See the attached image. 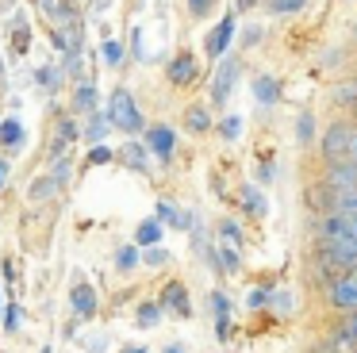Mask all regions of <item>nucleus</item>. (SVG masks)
Listing matches in <instances>:
<instances>
[{"label":"nucleus","mask_w":357,"mask_h":353,"mask_svg":"<svg viewBox=\"0 0 357 353\" xmlns=\"http://www.w3.org/2000/svg\"><path fill=\"white\" fill-rule=\"evenodd\" d=\"M323 250H326V261H334V265H357V238L349 234L346 215L331 211L323 219Z\"/></svg>","instance_id":"1"},{"label":"nucleus","mask_w":357,"mask_h":353,"mask_svg":"<svg viewBox=\"0 0 357 353\" xmlns=\"http://www.w3.org/2000/svg\"><path fill=\"white\" fill-rule=\"evenodd\" d=\"M108 123L116 130H123V135H139L142 130V112H139V104H135V96L127 89H112V96H108Z\"/></svg>","instance_id":"2"},{"label":"nucleus","mask_w":357,"mask_h":353,"mask_svg":"<svg viewBox=\"0 0 357 353\" xmlns=\"http://www.w3.org/2000/svg\"><path fill=\"white\" fill-rule=\"evenodd\" d=\"M349 135H354V127L349 123H331L323 135V158L331 161H349Z\"/></svg>","instance_id":"3"},{"label":"nucleus","mask_w":357,"mask_h":353,"mask_svg":"<svg viewBox=\"0 0 357 353\" xmlns=\"http://www.w3.org/2000/svg\"><path fill=\"white\" fill-rule=\"evenodd\" d=\"M323 184L334 192V196H346V192H357V161H334L326 169Z\"/></svg>","instance_id":"4"},{"label":"nucleus","mask_w":357,"mask_h":353,"mask_svg":"<svg viewBox=\"0 0 357 353\" xmlns=\"http://www.w3.org/2000/svg\"><path fill=\"white\" fill-rule=\"evenodd\" d=\"M331 299L338 311H349L354 315L357 311V269H349L346 276H338V280H331Z\"/></svg>","instance_id":"5"},{"label":"nucleus","mask_w":357,"mask_h":353,"mask_svg":"<svg viewBox=\"0 0 357 353\" xmlns=\"http://www.w3.org/2000/svg\"><path fill=\"white\" fill-rule=\"evenodd\" d=\"M158 303H162V311H173L177 319H188V315H192V299H188V288H185L181 280H169V284H165Z\"/></svg>","instance_id":"6"},{"label":"nucleus","mask_w":357,"mask_h":353,"mask_svg":"<svg viewBox=\"0 0 357 353\" xmlns=\"http://www.w3.org/2000/svg\"><path fill=\"white\" fill-rule=\"evenodd\" d=\"M231 38H234V15H223V20L211 27L208 43H204V50H208V58H223L227 50H231Z\"/></svg>","instance_id":"7"},{"label":"nucleus","mask_w":357,"mask_h":353,"mask_svg":"<svg viewBox=\"0 0 357 353\" xmlns=\"http://www.w3.org/2000/svg\"><path fill=\"white\" fill-rule=\"evenodd\" d=\"M70 307H73V315H81V319H93V315H96V288H93V284H89V280H73Z\"/></svg>","instance_id":"8"},{"label":"nucleus","mask_w":357,"mask_h":353,"mask_svg":"<svg viewBox=\"0 0 357 353\" xmlns=\"http://www.w3.org/2000/svg\"><path fill=\"white\" fill-rule=\"evenodd\" d=\"M234 81H238V61H223V66L215 69V84H211V100H215V104H227V96H231Z\"/></svg>","instance_id":"9"},{"label":"nucleus","mask_w":357,"mask_h":353,"mask_svg":"<svg viewBox=\"0 0 357 353\" xmlns=\"http://www.w3.org/2000/svg\"><path fill=\"white\" fill-rule=\"evenodd\" d=\"M146 146H150V150H154L162 161H169L173 150H177V135H173L169 127H162V123H158V127L146 130Z\"/></svg>","instance_id":"10"},{"label":"nucleus","mask_w":357,"mask_h":353,"mask_svg":"<svg viewBox=\"0 0 357 353\" xmlns=\"http://www.w3.org/2000/svg\"><path fill=\"white\" fill-rule=\"evenodd\" d=\"M211 307H215V334L219 342H227L231 338V299L223 292H211Z\"/></svg>","instance_id":"11"},{"label":"nucleus","mask_w":357,"mask_h":353,"mask_svg":"<svg viewBox=\"0 0 357 353\" xmlns=\"http://www.w3.org/2000/svg\"><path fill=\"white\" fill-rule=\"evenodd\" d=\"M169 81L173 84H192L196 81V58L192 54H177L169 61Z\"/></svg>","instance_id":"12"},{"label":"nucleus","mask_w":357,"mask_h":353,"mask_svg":"<svg viewBox=\"0 0 357 353\" xmlns=\"http://www.w3.org/2000/svg\"><path fill=\"white\" fill-rule=\"evenodd\" d=\"M162 227H165L162 219L139 223V230H135V246H139V250H150V246H158V242H162Z\"/></svg>","instance_id":"13"},{"label":"nucleus","mask_w":357,"mask_h":353,"mask_svg":"<svg viewBox=\"0 0 357 353\" xmlns=\"http://www.w3.org/2000/svg\"><path fill=\"white\" fill-rule=\"evenodd\" d=\"M24 127H20V119H4L0 123V146L4 150H24Z\"/></svg>","instance_id":"14"},{"label":"nucleus","mask_w":357,"mask_h":353,"mask_svg":"<svg viewBox=\"0 0 357 353\" xmlns=\"http://www.w3.org/2000/svg\"><path fill=\"white\" fill-rule=\"evenodd\" d=\"M58 192V181L50 173H43V176H35L31 181V188H27V200H31V204H43V200H50Z\"/></svg>","instance_id":"15"},{"label":"nucleus","mask_w":357,"mask_h":353,"mask_svg":"<svg viewBox=\"0 0 357 353\" xmlns=\"http://www.w3.org/2000/svg\"><path fill=\"white\" fill-rule=\"evenodd\" d=\"M73 107H77L81 115H96V89H93V81H85V84H77V92H73Z\"/></svg>","instance_id":"16"},{"label":"nucleus","mask_w":357,"mask_h":353,"mask_svg":"<svg viewBox=\"0 0 357 353\" xmlns=\"http://www.w3.org/2000/svg\"><path fill=\"white\" fill-rule=\"evenodd\" d=\"M254 96L261 100V104H277V100H280V84H277V77H269V73L257 77V81H254Z\"/></svg>","instance_id":"17"},{"label":"nucleus","mask_w":357,"mask_h":353,"mask_svg":"<svg viewBox=\"0 0 357 353\" xmlns=\"http://www.w3.org/2000/svg\"><path fill=\"white\" fill-rule=\"evenodd\" d=\"M242 204H246L250 215H265V211H269V200H265V192L254 188V184H246V188H242Z\"/></svg>","instance_id":"18"},{"label":"nucleus","mask_w":357,"mask_h":353,"mask_svg":"<svg viewBox=\"0 0 357 353\" xmlns=\"http://www.w3.org/2000/svg\"><path fill=\"white\" fill-rule=\"evenodd\" d=\"M185 123H188V130H192V135H204V130L211 127V112L204 104H192V107H188V115H185Z\"/></svg>","instance_id":"19"},{"label":"nucleus","mask_w":357,"mask_h":353,"mask_svg":"<svg viewBox=\"0 0 357 353\" xmlns=\"http://www.w3.org/2000/svg\"><path fill=\"white\" fill-rule=\"evenodd\" d=\"M73 138H77V127H73V123L66 119L62 127H58V138H54V146H50V158H54V161L62 158V153H66V146H70Z\"/></svg>","instance_id":"20"},{"label":"nucleus","mask_w":357,"mask_h":353,"mask_svg":"<svg viewBox=\"0 0 357 353\" xmlns=\"http://www.w3.org/2000/svg\"><path fill=\"white\" fill-rule=\"evenodd\" d=\"M119 158H123L127 165L135 169V173H146V150H142L139 142H127V146H123V153H119Z\"/></svg>","instance_id":"21"},{"label":"nucleus","mask_w":357,"mask_h":353,"mask_svg":"<svg viewBox=\"0 0 357 353\" xmlns=\"http://www.w3.org/2000/svg\"><path fill=\"white\" fill-rule=\"evenodd\" d=\"M158 219L169 223V227H185V215H181V207L173 200H158Z\"/></svg>","instance_id":"22"},{"label":"nucleus","mask_w":357,"mask_h":353,"mask_svg":"<svg viewBox=\"0 0 357 353\" xmlns=\"http://www.w3.org/2000/svg\"><path fill=\"white\" fill-rule=\"evenodd\" d=\"M135 265H142V250H139V246H123L119 257H116V269H119V273H131Z\"/></svg>","instance_id":"23"},{"label":"nucleus","mask_w":357,"mask_h":353,"mask_svg":"<svg viewBox=\"0 0 357 353\" xmlns=\"http://www.w3.org/2000/svg\"><path fill=\"white\" fill-rule=\"evenodd\" d=\"M162 303H142L139 307V326H146V330H154L158 322H162Z\"/></svg>","instance_id":"24"},{"label":"nucleus","mask_w":357,"mask_h":353,"mask_svg":"<svg viewBox=\"0 0 357 353\" xmlns=\"http://www.w3.org/2000/svg\"><path fill=\"white\" fill-rule=\"evenodd\" d=\"M16 31H12V50L16 54H27V43H31V31H27V23H24V15H16Z\"/></svg>","instance_id":"25"},{"label":"nucleus","mask_w":357,"mask_h":353,"mask_svg":"<svg viewBox=\"0 0 357 353\" xmlns=\"http://www.w3.org/2000/svg\"><path fill=\"white\" fill-rule=\"evenodd\" d=\"M100 58L108 61V66H119V61H123V43H116V38H104Z\"/></svg>","instance_id":"26"},{"label":"nucleus","mask_w":357,"mask_h":353,"mask_svg":"<svg viewBox=\"0 0 357 353\" xmlns=\"http://www.w3.org/2000/svg\"><path fill=\"white\" fill-rule=\"evenodd\" d=\"M0 322H4V334H16L20 322H24V311H20V303H8V307H4V319H0Z\"/></svg>","instance_id":"27"},{"label":"nucleus","mask_w":357,"mask_h":353,"mask_svg":"<svg viewBox=\"0 0 357 353\" xmlns=\"http://www.w3.org/2000/svg\"><path fill=\"white\" fill-rule=\"evenodd\" d=\"M296 138H300V142H311V138H315V119H311V112H300V119H296Z\"/></svg>","instance_id":"28"},{"label":"nucleus","mask_w":357,"mask_h":353,"mask_svg":"<svg viewBox=\"0 0 357 353\" xmlns=\"http://www.w3.org/2000/svg\"><path fill=\"white\" fill-rule=\"evenodd\" d=\"M334 215H357V192L334 196Z\"/></svg>","instance_id":"29"},{"label":"nucleus","mask_w":357,"mask_h":353,"mask_svg":"<svg viewBox=\"0 0 357 353\" xmlns=\"http://www.w3.org/2000/svg\"><path fill=\"white\" fill-rule=\"evenodd\" d=\"M219 265H223V273H238V265H242L238 250H231V246H223V250H219Z\"/></svg>","instance_id":"30"},{"label":"nucleus","mask_w":357,"mask_h":353,"mask_svg":"<svg viewBox=\"0 0 357 353\" xmlns=\"http://www.w3.org/2000/svg\"><path fill=\"white\" fill-rule=\"evenodd\" d=\"M219 135H223L227 142H234V138L242 135V119H238V115H227V119L219 123Z\"/></svg>","instance_id":"31"},{"label":"nucleus","mask_w":357,"mask_h":353,"mask_svg":"<svg viewBox=\"0 0 357 353\" xmlns=\"http://www.w3.org/2000/svg\"><path fill=\"white\" fill-rule=\"evenodd\" d=\"M165 261H169V253H165L162 246H150V250H142V265L158 269V265H165Z\"/></svg>","instance_id":"32"},{"label":"nucleus","mask_w":357,"mask_h":353,"mask_svg":"<svg viewBox=\"0 0 357 353\" xmlns=\"http://www.w3.org/2000/svg\"><path fill=\"white\" fill-rule=\"evenodd\" d=\"M219 234L227 238V246H238L242 242V227H238V223H231V219L219 223Z\"/></svg>","instance_id":"33"},{"label":"nucleus","mask_w":357,"mask_h":353,"mask_svg":"<svg viewBox=\"0 0 357 353\" xmlns=\"http://www.w3.org/2000/svg\"><path fill=\"white\" fill-rule=\"evenodd\" d=\"M334 100H338V104H357V81L338 84V89H334Z\"/></svg>","instance_id":"34"},{"label":"nucleus","mask_w":357,"mask_h":353,"mask_svg":"<svg viewBox=\"0 0 357 353\" xmlns=\"http://www.w3.org/2000/svg\"><path fill=\"white\" fill-rule=\"evenodd\" d=\"M89 119H93V123H89V142H100V138H104V123H108V115L96 112V115H89Z\"/></svg>","instance_id":"35"},{"label":"nucleus","mask_w":357,"mask_h":353,"mask_svg":"<svg viewBox=\"0 0 357 353\" xmlns=\"http://www.w3.org/2000/svg\"><path fill=\"white\" fill-rule=\"evenodd\" d=\"M39 84L43 89H58V84H62V69H39Z\"/></svg>","instance_id":"36"},{"label":"nucleus","mask_w":357,"mask_h":353,"mask_svg":"<svg viewBox=\"0 0 357 353\" xmlns=\"http://www.w3.org/2000/svg\"><path fill=\"white\" fill-rule=\"evenodd\" d=\"M112 158H116V153H112L108 146H93V150H89V165H108Z\"/></svg>","instance_id":"37"},{"label":"nucleus","mask_w":357,"mask_h":353,"mask_svg":"<svg viewBox=\"0 0 357 353\" xmlns=\"http://www.w3.org/2000/svg\"><path fill=\"white\" fill-rule=\"evenodd\" d=\"M273 12H277V15H284V12H300V8H303V0H273Z\"/></svg>","instance_id":"38"},{"label":"nucleus","mask_w":357,"mask_h":353,"mask_svg":"<svg viewBox=\"0 0 357 353\" xmlns=\"http://www.w3.org/2000/svg\"><path fill=\"white\" fill-rule=\"evenodd\" d=\"M54 181H58V188H62V184L70 181V161H66V158H58V161H54Z\"/></svg>","instance_id":"39"},{"label":"nucleus","mask_w":357,"mask_h":353,"mask_svg":"<svg viewBox=\"0 0 357 353\" xmlns=\"http://www.w3.org/2000/svg\"><path fill=\"white\" fill-rule=\"evenodd\" d=\"M269 299H273V296H269V292H261V288H254V292H250V299H246V303H250V307H261V303H269Z\"/></svg>","instance_id":"40"},{"label":"nucleus","mask_w":357,"mask_h":353,"mask_svg":"<svg viewBox=\"0 0 357 353\" xmlns=\"http://www.w3.org/2000/svg\"><path fill=\"white\" fill-rule=\"evenodd\" d=\"M131 54H135V58H142V54H146V50H142V31L139 27L131 31Z\"/></svg>","instance_id":"41"},{"label":"nucleus","mask_w":357,"mask_h":353,"mask_svg":"<svg viewBox=\"0 0 357 353\" xmlns=\"http://www.w3.org/2000/svg\"><path fill=\"white\" fill-rule=\"evenodd\" d=\"M188 8H192V15H204L211 8V0H188Z\"/></svg>","instance_id":"42"},{"label":"nucleus","mask_w":357,"mask_h":353,"mask_svg":"<svg viewBox=\"0 0 357 353\" xmlns=\"http://www.w3.org/2000/svg\"><path fill=\"white\" fill-rule=\"evenodd\" d=\"M342 330H346V334H349V338H354V342H357V311H354V315H349V319H346V326H342Z\"/></svg>","instance_id":"43"},{"label":"nucleus","mask_w":357,"mask_h":353,"mask_svg":"<svg viewBox=\"0 0 357 353\" xmlns=\"http://www.w3.org/2000/svg\"><path fill=\"white\" fill-rule=\"evenodd\" d=\"M273 303H277L280 311H288V307H292V299H288V292H277V299H273Z\"/></svg>","instance_id":"44"},{"label":"nucleus","mask_w":357,"mask_h":353,"mask_svg":"<svg viewBox=\"0 0 357 353\" xmlns=\"http://www.w3.org/2000/svg\"><path fill=\"white\" fill-rule=\"evenodd\" d=\"M349 161H357V127H354V135H349Z\"/></svg>","instance_id":"45"},{"label":"nucleus","mask_w":357,"mask_h":353,"mask_svg":"<svg viewBox=\"0 0 357 353\" xmlns=\"http://www.w3.org/2000/svg\"><path fill=\"white\" fill-rule=\"evenodd\" d=\"M85 345H89V353H100V350H104V342H100V338H89Z\"/></svg>","instance_id":"46"},{"label":"nucleus","mask_w":357,"mask_h":353,"mask_svg":"<svg viewBox=\"0 0 357 353\" xmlns=\"http://www.w3.org/2000/svg\"><path fill=\"white\" fill-rule=\"evenodd\" d=\"M346 223H349V234L357 238V215H346Z\"/></svg>","instance_id":"47"},{"label":"nucleus","mask_w":357,"mask_h":353,"mask_svg":"<svg viewBox=\"0 0 357 353\" xmlns=\"http://www.w3.org/2000/svg\"><path fill=\"white\" fill-rule=\"evenodd\" d=\"M123 353H150V350H146V345H127Z\"/></svg>","instance_id":"48"},{"label":"nucleus","mask_w":357,"mask_h":353,"mask_svg":"<svg viewBox=\"0 0 357 353\" xmlns=\"http://www.w3.org/2000/svg\"><path fill=\"white\" fill-rule=\"evenodd\" d=\"M43 8H47V12H54V0H39Z\"/></svg>","instance_id":"49"},{"label":"nucleus","mask_w":357,"mask_h":353,"mask_svg":"<svg viewBox=\"0 0 357 353\" xmlns=\"http://www.w3.org/2000/svg\"><path fill=\"white\" fill-rule=\"evenodd\" d=\"M165 353H185V350H177V345H169V350H165Z\"/></svg>","instance_id":"50"},{"label":"nucleus","mask_w":357,"mask_h":353,"mask_svg":"<svg viewBox=\"0 0 357 353\" xmlns=\"http://www.w3.org/2000/svg\"><path fill=\"white\" fill-rule=\"evenodd\" d=\"M0 319H4V296H0Z\"/></svg>","instance_id":"51"},{"label":"nucleus","mask_w":357,"mask_h":353,"mask_svg":"<svg viewBox=\"0 0 357 353\" xmlns=\"http://www.w3.org/2000/svg\"><path fill=\"white\" fill-rule=\"evenodd\" d=\"M39 353H54V350H50V345H43V350H39Z\"/></svg>","instance_id":"52"},{"label":"nucleus","mask_w":357,"mask_h":353,"mask_svg":"<svg viewBox=\"0 0 357 353\" xmlns=\"http://www.w3.org/2000/svg\"><path fill=\"white\" fill-rule=\"evenodd\" d=\"M0 84H4V66H0Z\"/></svg>","instance_id":"53"},{"label":"nucleus","mask_w":357,"mask_h":353,"mask_svg":"<svg viewBox=\"0 0 357 353\" xmlns=\"http://www.w3.org/2000/svg\"><path fill=\"white\" fill-rule=\"evenodd\" d=\"M0 184H4V165H0Z\"/></svg>","instance_id":"54"},{"label":"nucleus","mask_w":357,"mask_h":353,"mask_svg":"<svg viewBox=\"0 0 357 353\" xmlns=\"http://www.w3.org/2000/svg\"><path fill=\"white\" fill-rule=\"evenodd\" d=\"M326 353H334V350H326Z\"/></svg>","instance_id":"55"}]
</instances>
